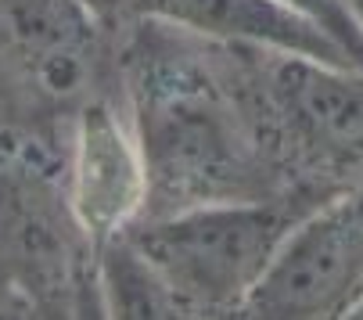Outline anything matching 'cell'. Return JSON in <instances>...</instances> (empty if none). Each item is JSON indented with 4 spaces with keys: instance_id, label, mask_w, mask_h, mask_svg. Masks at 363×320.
I'll return each instance as SVG.
<instances>
[{
    "instance_id": "cell-6",
    "label": "cell",
    "mask_w": 363,
    "mask_h": 320,
    "mask_svg": "<svg viewBox=\"0 0 363 320\" xmlns=\"http://www.w3.org/2000/svg\"><path fill=\"white\" fill-rule=\"evenodd\" d=\"M69 198L94 245L123 234L147 209V166L123 97H101L72 119Z\"/></svg>"
},
{
    "instance_id": "cell-2",
    "label": "cell",
    "mask_w": 363,
    "mask_h": 320,
    "mask_svg": "<svg viewBox=\"0 0 363 320\" xmlns=\"http://www.w3.org/2000/svg\"><path fill=\"white\" fill-rule=\"evenodd\" d=\"M317 202L241 198L140 216L123 234L155 266L184 316L245 313L288 231Z\"/></svg>"
},
{
    "instance_id": "cell-5",
    "label": "cell",
    "mask_w": 363,
    "mask_h": 320,
    "mask_svg": "<svg viewBox=\"0 0 363 320\" xmlns=\"http://www.w3.org/2000/svg\"><path fill=\"white\" fill-rule=\"evenodd\" d=\"M363 299V180L306 209L245 316H342Z\"/></svg>"
},
{
    "instance_id": "cell-12",
    "label": "cell",
    "mask_w": 363,
    "mask_h": 320,
    "mask_svg": "<svg viewBox=\"0 0 363 320\" xmlns=\"http://www.w3.org/2000/svg\"><path fill=\"white\" fill-rule=\"evenodd\" d=\"M0 316H11V313H8V306H4V302H0Z\"/></svg>"
},
{
    "instance_id": "cell-11",
    "label": "cell",
    "mask_w": 363,
    "mask_h": 320,
    "mask_svg": "<svg viewBox=\"0 0 363 320\" xmlns=\"http://www.w3.org/2000/svg\"><path fill=\"white\" fill-rule=\"evenodd\" d=\"M345 8H349L352 22H356V26H359V33H363V0H345Z\"/></svg>"
},
{
    "instance_id": "cell-4",
    "label": "cell",
    "mask_w": 363,
    "mask_h": 320,
    "mask_svg": "<svg viewBox=\"0 0 363 320\" xmlns=\"http://www.w3.org/2000/svg\"><path fill=\"white\" fill-rule=\"evenodd\" d=\"M248 55L277 151L313 173L363 166V69L255 47Z\"/></svg>"
},
{
    "instance_id": "cell-9",
    "label": "cell",
    "mask_w": 363,
    "mask_h": 320,
    "mask_svg": "<svg viewBox=\"0 0 363 320\" xmlns=\"http://www.w3.org/2000/svg\"><path fill=\"white\" fill-rule=\"evenodd\" d=\"M295 11H302L309 22H317L335 43H342V50L356 62V69H363V33L352 22L345 0H284Z\"/></svg>"
},
{
    "instance_id": "cell-8",
    "label": "cell",
    "mask_w": 363,
    "mask_h": 320,
    "mask_svg": "<svg viewBox=\"0 0 363 320\" xmlns=\"http://www.w3.org/2000/svg\"><path fill=\"white\" fill-rule=\"evenodd\" d=\"M97 292L105 316H184L155 266L126 234L97 245Z\"/></svg>"
},
{
    "instance_id": "cell-1",
    "label": "cell",
    "mask_w": 363,
    "mask_h": 320,
    "mask_svg": "<svg viewBox=\"0 0 363 320\" xmlns=\"http://www.w3.org/2000/svg\"><path fill=\"white\" fill-rule=\"evenodd\" d=\"M69 126L0 119V302L11 316H105L97 245L69 198Z\"/></svg>"
},
{
    "instance_id": "cell-10",
    "label": "cell",
    "mask_w": 363,
    "mask_h": 320,
    "mask_svg": "<svg viewBox=\"0 0 363 320\" xmlns=\"http://www.w3.org/2000/svg\"><path fill=\"white\" fill-rule=\"evenodd\" d=\"M79 4L90 8L97 18L112 22V26H119L123 22V11H126V0H79Z\"/></svg>"
},
{
    "instance_id": "cell-7",
    "label": "cell",
    "mask_w": 363,
    "mask_h": 320,
    "mask_svg": "<svg viewBox=\"0 0 363 320\" xmlns=\"http://www.w3.org/2000/svg\"><path fill=\"white\" fill-rule=\"evenodd\" d=\"M123 18L173 26L216 47H255L356 69L342 43L284 0H126Z\"/></svg>"
},
{
    "instance_id": "cell-3",
    "label": "cell",
    "mask_w": 363,
    "mask_h": 320,
    "mask_svg": "<svg viewBox=\"0 0 363 320\" xmlns=\"http://www.w3.org/2000/svg\"><path fill=\"white\" fill-rule=\"evenodd\" d=\"M0 83L18 119L69 126L86 104L123 97L119 26L79 0H0Z\"/></svg>"
}]
</instances>
